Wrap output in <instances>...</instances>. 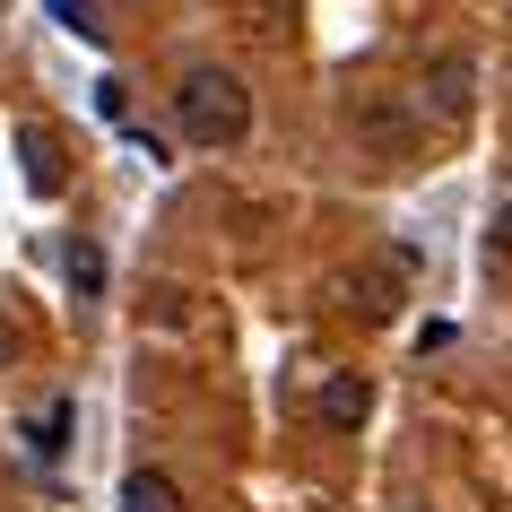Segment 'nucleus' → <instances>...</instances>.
I'll list each match as a JSON object with an SVG mask.
<instances>
[{
    "label": "nucleus",
    "instance_id": "1",
    "mask_svg": "<svg viewBox=\"0 0 512 512\" xmlns=\"http://www.w3.org/2000/svg\"><path fill=\"white\" fill-rule=\"evenodd\" d=\"M174 131H183L191 148H235V139L252 131L243 79L235 70H183V87H174Z\"/></svg>",
    "mask_w": 512,
    "mask_h": 512
},
{
    "label": "nucleus",
    "instance_id": "2",
    "mask_svg": "<svg viewBox=\"0 0 512 512\" xmlns=\"http://www.w3.org/2000/svg\"><path fill=\"white\" fill-rule=\"evenodd\" d=\"M348 131H356V148H374V157H408V148H417V113H408V96H391V87H356L348 96Z\"/></svg>",
    "mask_w": 512,
    "mask_h": 512
},
{
    "label": "nucleus",
    "instance_id": "3",
    "mask_svg": "<svg viewBox=\"0 0 512 512\" xmlns=\"http://www.w3.org/2000/svg\"><path fill=\"white\" fill-rule=\"evenodd\" d=\"M408 270H417V252H391V261H382V270H356L348 278V304H365V322H382V313H391V304H400V287H408Z\"/></svg>",
    "mask_w": 512,
    "mask_h": 512
},
{
    "label": "nucleus",
    "instance_id": "4",
    "mask_svg": "<svg viewBox=\"0 0 512 512\" xmlns=\"http://www.w3.org/2000/svg\"><path fill=\"white\" fill-rule=\"evenodd\" d=\"M469 53H434V70H426V87H434V113H469Z\"/></svg>",
    "mask_w": 512,
    "mask_h": 512
},
{
    "label": "nucleus",
    "instance_id": "5",
    "mask_svg": "<svg viewBox=\"0 0 512 512\" xmlns=\"http://www.w3.org/2000/svg\"><path fill=\"white\" fill-rule=\"evenodd\" d=\"M365 408H374V391L356 374H330L322 382V426H365Z\"/></svg>",
    "mask_w": 512,
    "mask_h": 512
},
{
    "label": "nucleus",
    "instance_id": "6",
    "mask_svg": "<svg viewBox=\"0 0 512 512\" xmlns=\"http://www.w3.org/2000/svg\"><path fill=\"white\" fill-rule=\"evenodd\" d=\"M122 512H183V495H174L165 469H131L122 478Z\"/></svg>",
    "mask_w": 512,
    "mask_h": 512
},
{
    "label": "nucleus",
    "instance_id": "7",
    "mask_svg": "<svg viewBox=\"0 0 512 512\" xmlns=\"http://www.w3.org/2000/svg\"><path fill=\"white\" fill-rule=\"evenodd\" d=\"M18 157H27V183H35V191H61V165H53V131H35V122H27V131H18Z\"/></svg>",
    "mask_w": 512,
    "mask_h": 512
},
{
    "label": "nucleus",
    "instance_id": "8",
    "mask_svg": "<svg viewBox=\"0 0 512 512\" xmlns=\"http://www.w3.org/2000/svg\"><path fill=\"white\" fill-rule=\"evenodd\" d=\"M61 270H70L79 296H96V287H105V252H96V243H70V252H61Z\"/></svg>",
    "mask_w": 512,
    "mask_h": 512
},
{
    "label": "nucleus",
    "instance_id": "9",
    "mask_svg": "<svg viewBox=\"0 0 512 512\" xmlns=\"http://www.w3.org/2000/svg\"><path fill=\"white\" fill-rule=\"evenodd\" d=\"M70 417H79V408H70V400H53L44 417H35V434H27V443H35V452H61V443H70Z\"/></svg>",
    "mask_w": 512,
    "mask_h": 512
},
{
    "label": "nucleus",
    "instance_id": "10",
    "mask_svg": "<svg viewBox=\"0 0 512 512\" xmlns=\"http://www.w3.org/2000/svg\"><path fill=\"white\" fill-rule=\"evenodd\" d=\"M53 9H61V27H70V35H105V27H96V9H87V0H53Z\"/></svg>",
    "mask_w": 512,
    "mask_h": 512
},
{
    "label": "nucleus",
    "instance_id": "11",
    "mask_svg": "<svg viewBox=\"0 0 512 512\" xmlns=\"http://www.w3.org/2000/svg\"><path fill=\"white\" fill-rule=\"evenodd\" d=\"M495 252H504V261H512V200H504V209H495Z\"/></svg>",
    "mask_w": 512,
    "mask_h": 512
},
{
    "label": "nucleus",
    "instance_id": "12",
    "mask_svg": "<svg viewBox=\"0 0 512 512\" xmlns=\"http://www.w3.org/2000/svg\"><path fill=\"white\" fill-rule=\"evenodd\" d=\"M9 356H18V330H9V322H0V365H9Z\"/></svg>",
    "mask_w": 512,
    "mask_h": 512
}]
</instances>
